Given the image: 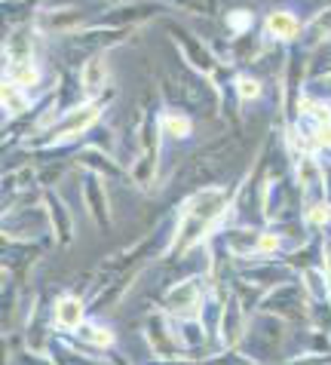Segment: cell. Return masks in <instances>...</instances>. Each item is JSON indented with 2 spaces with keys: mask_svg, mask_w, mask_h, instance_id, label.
Here are the masks:
<instances>
[{
  "mask_svg": "<svg viewBox=\"0 0 331 365\" xmlns=\"http://www.w3.org/2000/svg\"><path fill=\"white\" fill-rule=\"evenodd\" d=\"M300 31H304V22L298 19L295 9H273L264 19V34L270 40H279V43H295L300 40Z\"/></svg>",
  "mask_w": 331,
  "mask_h": 365,
  "instance_id": "9",
  "label": "cell"
},
{
  "mask_svg": "<svg viewBox=\"0 0 331 365\" xmlns=\"http://www.w3.org/2000/svg\"><path fill=\"white\" fill-rule=\"evenodd\" d=\"M206 307V282L203 277H190L175 282L163 298V313L169 319H203Z\"/></svg>",
  "mask_w": 331,
  "mask_h": 365,
  "instance_id": "3",
  "label": "cell"
},
{
  "mask_svg": "<svg viewBox=\"0 0 331 365\" xmlns=\"http://www.w3.org/2000/svg\"><path fill=\"white\" fill-rule=\"evenodd\" d=\"M233 93L239 101H258L264 96V83H261L258 77H248V74H239L233 80Z\"/></svg>",
  "mask_w": 331,
  "mask_h": 365,
  "instance_id": "21",
  "label": "cell"
},
{
  "mask_svg": "<svg viewBox=\"0 0 331 365\" xmlns=\"http://www.w3.org/2000/svg\"><path fill=\"white\" fill-rule=\"evenodd\" d=\"M43 202H46V218H49V230L56 233V240L62 242V246H68V242L74 240V218H71V212H68V206H65V200L58 197V194H49L43 197Z\"/></svg>",
  "mask_w": 331,
  "mask_h": 365,
  "instance_id": "10",
  "label": "cell"
},
{
  "mask_svg": "<svg viewBox=\"0 0 331 365\" xmlns=\"http://www.w3.org/2000/svg\"><path fill=\"white\" fill-rule=\"evenodd\" d=\"M163 4H150V0H145V4H120L114 9H107V13L98 19V25L105 28H135L138 22H147V19H154L163 13Z\"/></svg>",
  "mask_w": 331,
  "mask_h": 365,
  "instance_id": "7",
  "label": "cell"
},
{
  "mask_svg": "<svg viewBox=\"0 0 331 365\" xmlns=\"http://www.w3.org/2000/svg\"><path fill=\"white\" fill-rule=\"evenodd\" d=\"M105 114V105L98 98H86L74 105L71 110H65L62 117L56 120V126L49 129V138H43L40 145L43 148H58V145H68V141H77L80 135H86L98 120Z\"/></svg>",
  "mask_w": 331,
  "mask_h": 365,
  "instance_id": "2",
  "label": "cell"
},
{
  "mask_svg": "<svg viewBox=\"0 0 331 365\" xmlns=\"http://www.w3.org/2000/svg\"><path fill=\"white\" fill-rule=\"evenodd\" d=\"M80 86H83L86 98H98V93L107 86V62L98 53H93L80 68Z\"/></svg>",
  "mask_w": 331,
  "mask_h": 365,
  "instance_id": "13",
  "label": "cell"
},
{
  "mask_svg": "<svg viewBox=\"0 0 331 365\" xmlns=\"http://www.w3.org/2000/svg\"><path fill=\"white\" fill-rule=\"evenodd\" d=\"M283 249H285V240L279 237L276 230H258V240H255V258H261V261H273Z\"/></svg>",
  "mask_w": 331,
  "mask_h": 365,
  "instance_id": "19",
  "label": "cell"
},
{
  "mask_svg": "<svg viewBox=\"0 0 331 365\" xmlns=\"http://www.w3.org/2000/svg\"><path fill=\"white\" fill-rule=\"evenodd\" d=\"M300 279H304V292L313 304H328L331 301V279H328V273L322 267H304Z\"/></svg>",
  "mask_w": 331,
  "mask_h": 365,
  "instance_id": "14",
  "label": "cell"
},
{
  "mask_svg": "<svg viewBox=\"0 0 331 365\" xmlns=\"http://www.w3.org/2000/svg\"><path fill=\"white\" fill-rule=\"evenodd\" d=\"M243 304H239V295L230 298L224 307H221V322H218V334L224 347H233L239 344V334H243Z\"/></svg>",
  "mask_w": 331,
  "mask_h": 365,
  "instance_id": "12",
  "label": "cell"
},
{
  "mask_svg": "<svg viewBox=\"0 0 331 365\" xmlns=\"http://www.w3.org/2000/svg\"><path fill=\"white\" fill-rule=\"evenodd\" d=\"M230 200H233V190L221 185L199 187L196 194H190L184 200L182 212H178V227L172 233V242H169L172 258L187 255L190 249L199 246L212 233L215 221H221L230 212Z\"/></svg>",
  "mask_w": 331,
  "mask_h": 365,
  "instance_id": "1",
  "label": "cell"
},
{
  "mask_svg": "<svg viewBox=\"0 0 331 365\" xmlns=\"http://www.w3.org/2000/svg\"><path fill=\"white\" fill-rule=\"evenodd\" d=\"M159 123H145L138 138V160L132 166V181L138 187H147L157 175V154H159Z\"/></svg>",
  "mask_w": 331,
  "mask_h": 365,
  "instance_id": "6",
  "label": "cell"
},
{
  "mask_svg": "<svg viewBox=\"0 0 331 365\" xmlns=\"http://www.w3.org/2000/svg\"><path fill=\"white\" fill-rule=\"evenodd\" d=\"M86 28L83 6H43L34 13V31L49 37H71Z\"/></svg>",
  "mask_w": 331,
  "mask_h": 365,
  "instance_id": "4",
  "label": "cell"
},
{
  "mask_svg": "<svg viewBox=\"0 0 331 365\" xmlns=\"http://www.w3.org/2000/svg\"><path fill=\"white\" fill-rule=\"evenodd\" d=\"M159 133L175 138V141H184L194 135V120H190V114H184V110H166V114H159Z\"/></svg>",
  "mask_w": 331,
  "mask_h": 365,
  "instance_id": "15",
  "label": "cell"
},
{
  "mask_svg": "<svg viewBox=\"0 0 331 365\" xmlns=\"http://www.w3.org/2000/svg\"><path fill=\"white\" fill-rule=\"evenodd\" d=\"M83 202H86V212L89 218H93V225L98 230H110V202H107V190L102 185V178L98 175H89L83 181Z\"/></svg>",
  "mask_w": 331,
  "mask_h": 365,
  "instance_id": "8",
  "label": "cell"
},
{
  "mask_svg": "<svg viewBox=\"0 0 331 365\" xmlns=\"http://www.w3.org/2000/svg\"><path fill=\"white\" fill-rule=\"evenodd\" d=\"M203 4H206V6H212V0H203Z\"/></svg>",
  "mask_w": 331,
  "mask_h": 365,
  "instance_id": "23",
  "label": "cell"
},
{
  "mask_svg": "<svg viewBox=\"0 0 331 365\" xmlns=\"http://www.w3.org/2000/svg\"><path fill=\"white\" fill-rule=\"evenodd\" d=\"M53 322L62 331H80L86 326V304L77 295H62L53 307Z\"/></svg>",
  "mask_w": 331,
  "mask_h": 365,
  "instance_id": "11",
  "label": "cell"
},
{
  "mask_svg": "<svg viewBox=\"0 0 331 365\" xmlns=\"http://www.w3.org/2000/svg\"><path fill=\"white\" fill-rule=\"evenodd\" d=\"M40 77H43V71H40L37 58H25V62L6 65V77L4 80H9V83H16V86H22V89H34V86H40Z\"/></svg>",
  "mask_w": 331,
  "mask_h": 365,
  "instance_id": "16",
  "label": "cell"
},
{
  "mask_svg": "<svg viewBox=\"0 0 331 365\" xmlns=\"http://www.w3.org/2000/svg\"><path fill=\"white\" fill-rule=\"evenodd\" d=\"M304 221L310 227H316V230H328L331 227V200H319L313 202V206H307L304 209Z\"/></svg>",
  "mask_w": 331,
  "mask_h": 365,
  "instance_id": "20",
  "label": "cell"
},
{
  "mask_svg": "<svg viewBox=\"0 0 331 365\" xmlns=\"http://www.w3.org/2000/svg\"><path fill=\"white\" fill-rule=\"evenodd\" d=\"M4 110H6V120L9 117H22V114L31 110V98L25 96V89L9 83V80H4Z\"/></svg>",
  "mask_w": 331,
  "mask_h": 365,
  "instance_id": "17",
  "label": "cell"
},
{
  "mask_svg": "<svg viewBox=\"0 0 331 365\" xmlns=\"http://www.w3.org/2000/svg\"><path fill=\"white\" fill-rule=\"evenodd\" d=\"M224 22H227V28H230V34H233V37H243V34H252L255 16H252V9H230Z\"/></svg>",
  "mask_w": 331,
  "mask_h": 365,
  "instance_id": "22",
  "label": "cell"
},
{
  "mask_svg": "<svg viewBox=\"0 0 331 365\" xmlns=\"http://www.w3.org/2000/svg\"><path fill=\"white\" fill-rule=\"evenodd\" d=\"M166 28H169V34H172V40H175V46L182 49V56L187 58V65L194 68V71H199L203 77H215V68H218V58H215V53L209 49L203 40H199L196 34H190V31H184L182 25H175V22H166Z\"/></svg>",
  "mask_w": 331,
  "mask_h": 365,
  "instance_id": "5",
  "label": "cell"
},
{
  "mask_svg": "<svg viewBox=\"0 0 331 365\" xmlns=\"http://www.w3.org/2000/svg\"><path fill=\"white\" fill-rule=\"evenodd\" d=\"M80 334H83V341L93 350H110V347H114V341H117L114 329L105 326V322H86V326L80 329Z\"/></svg>",
  "mask_w": 331,
  "mask_h": 365,
  "instance_id": "18",
  "label": "cell"
}]
</instances>
